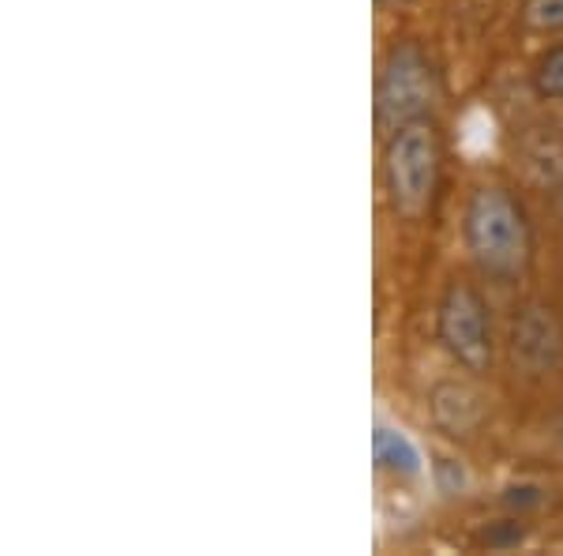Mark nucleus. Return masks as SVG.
Wrapping results in <instances>:
<instances>
[{
	"mask_svg": "<svg viewBox=\"0 0 563 556\" xmlns=\"http://www.w3.org/2000/svg\"><path fill=\"white\" fill-rule=\"evenodd\" d=\"M462 237L481 275L493 282H515L526 275L533 257V237L522 204L507 188H477L466 204Z\"/></svg>",
	"mask_w": 563,
	"mask_h": 556,
	"instance_id": "1",
	"label": "nucleus"
},
{
	"mask_svg": "<svg viewBox=\"0 0 563 556\" xmlns=\"http://www.w3.org/2000/svg\"><path fill=\"white\" fill-rule=\"evenodd\" d=\"M443 148L432 121H410L390 132L384 151L387 204L402 222H421L432 211L435 185H440Z\"/></svg>",
	"mask_w": 563,
	"mask_h": 556,
	"instance_id": "2",
	"label": "nucleus"
},
{
	"mask_svg": "<svg viewBox=\"0 0 563 556\" xmlns=\"http://www.w3.org/2000/svg\"><path fill=\"white\" fill-rule=\"evenodd\" d=\"M440 102V76L432 57L417 42L390 45L376 84V117L387 129H402L410 121H429Z\"/></svg>",
	"mask_w": 563,
	"mask_h": 556,
	"instance_id": "3",
	"label": "nucleus"
},
{
	"mask_svg": "<svg viewBox=\"0 0 563 556\" xmlns=\"http://www.w3.org/2000/svg\"><path fill=\"white\" fill-rule=\"evenodd\" d=\"M435 335L466 372H485L493 364V324H488V305L474 282L455 279L443 290L440 308H435Z\"/></svg>",
	"mask_w": 563,
	"mask_h": 556,
	"instance_id": "4",
	"label": "nucleus"
},
{
	"mask_svg": "<svg viewBox=\"0 0 563 556\" xmlns=\"http://www.w3.org/2000/svg\"><path fill=\"white\" fill-rule=\"evenodd\" d=\"M511 353L530 377H549L563 364V324L544 301H526L511 324Z\"/></svg>",
	"mask_w": 563,
	"mask_h": 556,
	"instance_id": "5",
	"label": "nucleus"
},
{
	"mask_svg": "<svg viewBox=\"0 0 563 556\" xmlns=\"http://www.w3.org/2000/svg\"><path fill=\"white\" fill-rule=\"evenodd\" d=\"M432 417L455 440L474 436L481 422H485V395L477 388L462 384V380H448V384H435L432 391Z\"/></svg>",
	"mask_w": 563,
	"mask_h": 556,
	"instance_id": "6",
	"label": "nucleus"
},
{
	"mask_svg": "<svg viewBox=\"0 0 563 556\" xmlns=\"http://www.w3.org/2000/svg\"><path fill=\"white\" fill-rule=\"evenodd\" d=\"M372 459H376L379 470L402 473V478L421 470V459H417L413 444L406 440L402 433H395V428H376V433H372Z\"/></svg>",
	"mask_w": 563,
	"mask_h": 556,
	"instance_id": "7",
	"label": "nucleus"
},
{
	"mask_svg": "<svg viewBox=\"0 0 563 556\" xmlns=\"http://www.w3.org/2000/svg\"><path fill=\"white\" fill-rule=\"evenodd\" d=\"M533 79V90L544 102H560L563 98V45H552L538 57V65L530 72Z\"/></svg>",
	"mask_w": 563,
	"mask_h": 556,
	"instance_id": "8",
	"label": "nucleus"
},
{
	"mask_svg": "<svg viewBox=\"0 0 563 556\" xmlns=\"http://www.w3.org/2000/svg\"><path fill=\"white\" fill-rule=\"evenodd\" d=\"M522 26L538 34L563 31V0H522Z\"/></svg>",
	"mask_w": 563,
	"mask_h": 556,
	"instance_id": "9",
	"label": "nucleus"
},
{
	"mask_svg": "<svg viewBox=\"0 0 563 556\" xmlns=\"http://www.w3.org/2000/svg\"><path fill=\"white\" fill-rule=\"evenodd\" d=\"M522 526L515 523V519H504V523H496L493 531H485L481 534V542L488 545V549H511V545H519L522 542Z\"/></svg>",
	"mask_w": 563,
	"mask_h": 556,
	"instance_id": "10",
	"label": "nucleus"
},
{
	"mask_svg": "<svg viewBox=\"0 0 563 556\" xmlns=\"http://www.w3.org/2000/svg\"><path fill=\"white\" fill-rule=\"evenodd\" d=\"M504 504L507 508H538L541 504V489L538 486H511L507 489V497H504Z\"/></svg>",
	"mask_w": 563,
	"mask_h": 556,
	"instance_id": "11",
	"label": "nucleus"
},
{
	"mask_svg": "<svg viewBox=\"0 0 563 556\" xmlns=\"http://www.w3.org/2000/svg\"><path fill=\"white\" fill-rule=\"evenodd\" d=\"M384 4H406V0H384Z\"/></svg>",
	"mask_w": 563,
	"mask_h": 556,
	"instance_id": "12",
	"label": "nucleus"
}]
</instances>
